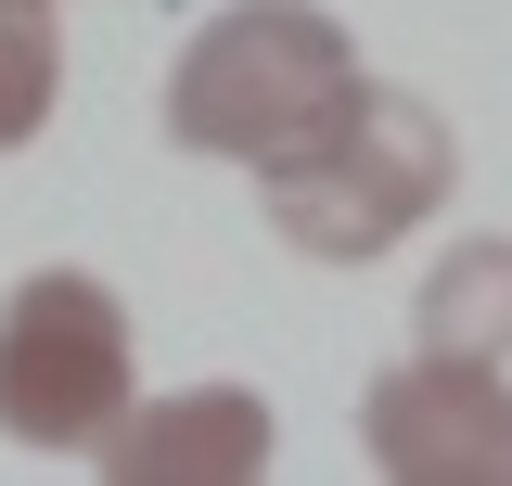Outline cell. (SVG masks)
Instances as JSON below:
<instances>
[{"instance_id":"obj_6","label":"cell","mask_w":512,"mask_h":486,"mask_svg":"<svg viewBox=\"0 0 512 486\" xmlns=\"http://www.w3.org/2000/svg\"><path fill=\"white\" fill-rule=\"evenodd\" d=\"M410 320H423V346H448V359H512V231L448 243Z\"/></svg>"},{"instance_id":"obj_1","label":"cell","mask_w":512,"mask_h":486,"mask_svg":"<svg viewBox=\"0 0 512 486\" xmlns=\"http://www.w3.org/2000/svg\"><path fill=\"white\" fill-rule=\"evenodd\" d=\"M359 103V39L320 0H231L205 13V39L167 77V141L218 154V167H295L320 128Z\"/></svg>"},{"instance_id":"obj_7","label":"cell","mask_w":512,"mask_h":486,"mask_svg":"<svg viewBox=\"0 0 512 486\" xmlns=\"http://www.w3.org/2000/svg\"><path fill=\"white\" fill-rule=\"evenodd\" d=\"M52 103H64V39H52V13L0 0V154H13V141H39Z\"/></svg>"},{"instance_id":"obj_2","label":"cell","mask_w":512,"mask_h":486,"mask_svg":"<svg viewBox=\"0 0 512 486\" xmlns=\"http://www.w3.org/2000/svg\"><path fill=\"white\" fill-rule=\"evenodd\" d=\"M256 192H269V231L295 243V256L359 269V256L410 243V231L448 205V128H436V103H410V90H372V77H359V103L320 128L295 167H269Z\"/></svg>"},{"instance_id":"obj_3","label":"cell","mask_w":512,"mask_h":486,"mask_svg":"<svg viewBox=\"0 0 512 486\" xmlns=\"http://www.w3.org/2000/svg\"><path fill=\"white\" fill-rule=\"evenodd\" d=\"M128 410V307L90 269H26L0 295V435L13 448H103Z\"/></svg>"},{"instance_id":"obj_5","label":"cell","mask_w":512,"mask_h":486,"mask_svg":"<svg viewBox=\"0 0 512 486\" xmlns=\"http://www.w3.org/2000/svg\"><path fill=\"white\" fill-rule=\"evenodd\" d=\"M103 474L116 486H256L269 474V410L244 384H192V397L116 410L103 423Z\"/></svg>"},{"instance_id":"obj_4","label":"cell","mask_w":512,"mask_h":486,"mask_svg":"<svg viewBox=\"0 0 512 486\" xmlns=\"http://www.w3.org/2000/svg\"><path fill=\"white\" fill-rule=\"evenodd\" d=\"M359 435H372V461L397 486H512V384L500 359H397L359 397Z\"/></svg>"},{"instance_id":"obj_8","label":"cell","mask_w":512,"mask_h":486,"mask_svg":"<svg viewBox=\"0 0 512 486\" xmlns=\"http://www.w3.org/2000/svg\"><path fill=\"white\" fill-rule=\"evenodd\" d=\"M26 13H52V0H26Z\"/></svg>"}]
</instances>
